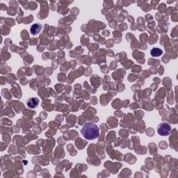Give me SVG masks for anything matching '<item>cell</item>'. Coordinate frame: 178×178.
Wrapping results in <instances>:
<instances>
[{"instance_id":"6da1fadb","label":"cell","mask_w":178,"mask_h":178,"mask_svg":"<svg viewBox=\"0 0 178 178\" xmlns=\"http://www.w3.org/2000/svg\"><path fill=\"white\" fill-rule=\"evenodd\" d=\"M100 129L95 123H86L81 129V134L86 140H94L99 136Z\"/></svg>"},{"instance_id":"7a4b0ae2","label":"cell","mask_w":178,"mask_h":178,"mask_svg":"<svg viewBox=\"0 0 178 178\" xmlns=\"http://www.w3.org/2000/svg\"><path fill=\"white\" fill-rule=\"evenodd\" d=\"M171 130H172V128H171V125L167 123H162L157 127L158 134L163 137L168 136L171 134Z\"/></svg>"},{"instance_id":"3957f363","label":"cell","mask_w":178,"mask_h":178,"mask_svg":"<svg viewBox=\"0 0 178 178\" xmlns=\"http://www.w3.org/2000/svg\"><path fill=\"white\" fill-rule=\"evenodd\" d=\"M39 104V100L37 97H31L27 100V104L29 108L34 109L36 108Z\"/></svg>"},{"instance_id":"277c9868","label":"cell","mask_w":178,"mask_h":178,"mask_svg":"<svg viewBox=\"0 0 178 178\" xmlns=\"http://www.w3.org/2000/svg\"><path fill=\"white\" fill-rule=\"evenodd\" d=\"M42 29V24H39V23H35L33 24L31 26L30 29V32L32 35H37L40 33V31Z\"/></svg>"},{"instance_id":"5b68a950","label":"cell","mask_w":178,"mask_h":178,"mask_svg":"<svg viewBox=\"0 0 178 178\" xmlns=\"http://www.w3.org/2000/svg\"><path fill=\"white\" fill-rule=\"evenodd\" d=\"M150 54H151V56H153V57H158V56H162L163 54V51L160 48L157 47H154L152 48L151 52H150Z\"/></svg>"}]
</instances>
